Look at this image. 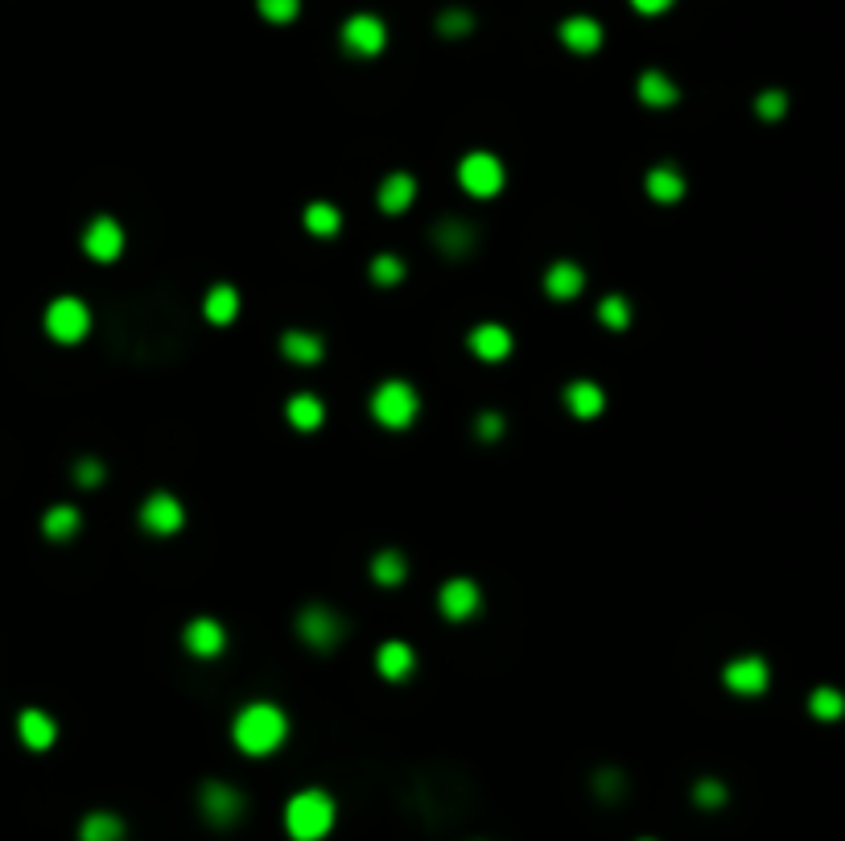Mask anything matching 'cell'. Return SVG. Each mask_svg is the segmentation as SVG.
<instances>
[{"label":"cell","mask_w":845,"mask_h":841,"mask_svg":"<svg viewBox=\"0 0 845 841\" xmlns=\"http://www.w3.org/2000/svg\"><path fill=\"white\" fill-rule=\"evenodd\" d=\"M289 738V714L277 701H248L231 718V743L244 755H273Z\"/></svg>","instance_id":"cell-1"},{"label":"cell","mask_w":845,"mask_h":841,"mask_svg":"<svg viewBox=\"0 0 845 841\" xmlns=\"http://www.w3.org/2000/svg\"><path fill=\"white\" fill-rule=\"evenodd\" d=\"M338 821V804L326 788H301L285 804V833L293 841H322Z\"/></svg>","instance_id":"cell-2"},{"label":"cell","mask_w":845,"mask_h":841,"mask_svg":"<svg viewBox=\"0 0 845 841\" xmlns=\"http://www.w3.org/2000/svg\"><path fill=\"white\" fill-rule=\"evenodd\" d=\"M367 413L371 421H376L380 429H409L421 413V392L409 384V380H384L376 384V392H371L367 400Z\"/></svg>","instance_id":"cell-3"},{"label":"cell","mask_w":845,"mask_h":841,"mask_svg":"<svg viewBox=\"0 0 845 841\" xmlns=\"http://www.w3.org/2000/svg\"><path fill=\"white\" fill-rule=\"evenodd\" d=\"M293 627H297L301 644L314 648V652H334L338 644H343V635H347L343 615H338L334 607H326V602H310V607H301Z\"/></svg>","instance_id":"cell-4"},{"label":"cell","mask_w":845,"mask_h":841,"mask_svg":"<svg viewBox=\"0 0 845 841\" xmlns=\"http://www.w3.org/2000/svg\"><path fill=\"white\" fill-rule=\"evenodd\" d=\"M244 809H248V800L240 788H231L223 780H207L198 788V813L207 825L215 829H231V825H240L244 821Z\"/></svg>","instance_id":"cell-5"},{"label":"cell","mask_w":845,"mask_h":841,"mask_svg":"<svg viewBox=\"0 0 845 841\" xmlns=\"http://www.w3.org/2000/svg\"><path fill=\"white\" fill-rule=\"evenodd\" d=\"M507 182V170H503V161L487 149H475V153H466L458 161V186L470 194V198H495Z\"/></svg>","instance_id":"cell-6"},{"label":"cell","mask_w":845,"mask_h":841,"mask_svg":"<svg viewBox=\"0 0 845 841\" xmlns=\"http://www.w3.org/2000/svg\"><path fill=\"white\" fill-rule=\"evenodd\" d=\"M91 330V310L79 297H54L46 306V334L54 343H79Z\"/></svg>","instance_id":"cell-7"},{"label":"cell","mask_w":845,"mask_h":841,"mask_svg":"<svg viewBox=\"0 0 845 841\" xmlns=\"http://www.w3.org/2000/svg\"><path fill=\"white\" fill-rule=\"evenodd\" d=\"M137 520H141V528H145L149 536H174V532L186 524V508H182L178 495L153 491V495H145Z\"/></svg>","instance_id":"cell-8"},{"label":"cell","mask_w":845,"mask_h":841,"mask_svg":"<svg viewBox=\"0 0 845 841\" xmlns=\"http://www.w3.org/2000/svg\"><path fill=\"white\" fill-rule=\"evenodd\" d=\"M479 607H483V590L470 578H450V582H442V590H437V611H442V619H450V623L475 619Z\"/></svg>","instance_id":"cell-9"},{"label":"cell","mask_w":845,"mask_h":841,"mask_svg":"<svg viewBox=\"0 0 845 841\" xmlns=\"http://www.w3.org/2000/svg\"><path fill=\"white\" fill-rule=\"evenodd\" d=\"M343 46L359 58H376L388 46V25L376 13H355L343 21Z\"/></svg>","instance_id":"cell-10"},{"label":"cell","mask_w":845,"mask_h":841,"mask_svg":"<svg viewBox=\"0 0 845 841\" xmlns=\"http://www.w3.org/2000/svg\"><path fill=\"white\" fill-rule=\"evenodd\" d=\"M83 252H87L95 264H112V260H120V252H124V227H120L112 215H95V219L83 227Z\"/></svg>","instance_id":"cell-11"},{"label":"cell","mask_w":845,"mask_h":841,"mask_svg":"<svg viewBox=\"0 0 845 841\" xmlns=\"http://www.w3.org/2000/svg\"><path fill=\"white\" fill-rule=\"evenodd\" d=\"M182 648L194 660H215L227 648V627L219 619H211V615H198V619H190L182 627Z\"/></svg>","instance_id":"cell-12"},{"label":"cell","mask_w":845,"mask_h":841,"mask_svg":"<svg viewBox=\"0 0 845 841\" xmlns=\"http://www.w3.org/2000/svg\"><path fill=\"white\" fill-rule=\"evenodd\" d=\"M516 347V334L507 330L503 322H479L475 330L466 334V351L475 355L479 363H503Z\"/></svg>","instance_id":"cell-13"},{"label":"cell","mask_w":845,"mask_h":841,"mask_svg":"<svg viewBox=\"0 0 845 841\" xmlns=\"http://www.w3.org/2000/svg\"><path fill=\"white\" fill-rule=\"evenodd\" d=\"M722 685L730 693H738V697H759L771 685V668L759 656H738V660H730L722 668Z\"/></svg>","instance_id":"cell-14"},{"label":"cell","mask_w":845,"mask_h":841,"mask_svg":"<svg viewBox=\"0 0 845 841\" xmlns=\"http://www.w3.org/2000/svg\"><path fill=\"white\" fill-rule=\"evenodd\" d=\"M417 668V652L413 644H404V639H384L376 648V672L384 681H409Z\"/></svg>","instance_id":"cell-15"},{"label":"cell","mask_w":845,"mask_h":841,"mask_svg":"<svg viewBox=\"0 0 845 841\" xmlns=\"http://www.w3.org/2000/svg\"><path fill=\"white\" fill-rule=\"evenodd\" d=\"M561 405L578 417V421H594L602 409H606V392L594 384V380H569L561 388Z\"/></svg>","instance_id":"cell-16"},{"label":"cell","mask_w":845,"mask_h":841,"mask_svg":"<svg viewBox=\"0 0 845 841\" xmlns=\"http://www.w3.org/2000/svg\"><path fill=\"white\" fill-rule=\"evenodd\" d=\"M586 289V273H582V264H573V260H553L545 268V293L553 301H573V297H582Z\"/></svg>","instance_id":"cell-17"},{"label":"cell","mask_w":845,"mask_h":841,"mask_svg":"<svg viewBox=\"0 0 845 841\" xmlns=\"http://www.w3.org/2000/svg\"><path fill=\"white\" fill-rule=\"evenodd\" d=\"M281 355L297 367H314L326 359V339L314 330H285L281 334Z\"/></svg>","instance_id":"cell-18"},{"label":"cell","mask_w":845,"mask_h":841,"mask_svg":"<svg viewBox=\"0 0 845 841\" xmlns=\"http://www.w3.org/2000/svg\"><path fill=\"white\" fill-rule=\"evenodd\" d=\"M413 198H417V178L404 174V170L388 174V178L380 182V190H376V203H380L384 215H404V211L413 207Z\"/></svg>","instance_id":"cell-19"},{"label":"cell","mask_w":845,"mask_h":841,"mask_svg":"<svg viewBox=\"0 0 845 841\" xmlns=\"http://www.w3.org/2000/svg\"><path fill=\"white\" fill-rule=\"evenodd\" d=\"M557 38H561V46L573 50V54H594V50L602 46V25H598L594 17H565V21L557 25Z\"/></svg>","instance_id":"cell-20"},{"label":"cell","mask_w":845,"mask_h":841,"mask_svg":"<svg viewBox=\"0 0 845 841\" xmlns=\"http://www.w3.org/2000/svg\"><path fill=\"white\" fill-rule=\"evenodd\" d=\"M285 421L297 429V433H314L326 425V405H322V396L314 392H297L285 400Z\"/></svg>","instance_id":"cell-21"},{"label":"cell","mask_w":845,"mask_h":841,"mask_svg":"<svg viewBox=\"0 0 845 841\" xmlns=\"http://www.w3.org/2000/svg\"><path fill=\"white\" fill-rule=\"evenodd\" d=\"M17 734L29 751H50L54 738H58V722L46 714V710H21L17 718Z\"/></svg>","instance_id":"cell-22"},{"label":"cell","mask_w":845,"mask_h":841,"mask_svg":"<svg viewBox=\"0 0 845 841\" xmlns=\"http://www.w3.org/2000/svg\"><path fill=\"white\" fill-rule=\"evenodd\" d=\"M433 244L442 248L446 256H466L470 248L479 244V231L470 227L466 219H442V223L433 227Z\"/></svg>","instance_id":"cell-23"},{"label":"cell","mask_w":845,"mask_h":841,"mask_svg":"<svg viewBox=\"0 0 845 841\" xmlns=\"http://www.w3.org/2000/svg\"><path fill=\"white\" fill-rule=\"evenodd\" d=\"M235 314H240V289L235 285H211L207 297H202V318L211 326H231Z\"/></svg>","instance_id":"cell-24"},{"label":"cell","mask_w":845,"mask_h":841,"mask_svg":"<svg viewBox=\"0 0 845 841\" xmlns=\"http://www.w3.org/2000/svg\"><path fill=\"white\" fill-rule=\"evenodd\" d=\"M635 91H639V99H644L648 108H672L676 99H681V87H676L664 71H644L639 83H635Z\"/></svg>","instance_id":"cell-25"},{"label":"cell","mask_w":845,"mask_h":841,"mask_svg":"<svg viewBox=\"0 0 845 841\" xmlns=\"http://www.w3.org/2000/svg\"><path fill=\"white\" fill-rule=\"evenodd\" d=\"M644 190L652 203H681L685 198V178L672 170V165H656V170H648L644 178Z\"/></svg>","instance_id":"cell-26"},{"label":"cell","mask_w":845,"mask_h":841,"mask_svg":"<svg viewBox=\"0 0 845 841\" xmlns=\"http://www.w3.org/2000/svg\"><path fill=\"white\" fill-rule=\"evenodd\" d=\"M79 841H128V825L116 813H87L79 821Z\"/></svg>","instance_id":"cell-27"},{"label":"cell","mask_w":845,"mask_h":841,"mask_svg":"<svg viewBox=\"0 0 845 841\" xmlns=\"http://www.w3.org/2000/svg\"><path fill=\"white\" fill-rule=\"evenodd\" d=\"M404 578H409V561H404L400 549H380L376 557H371V582L376 586H400Z\"/></svg>","instance_id":"cell-28"},{"label":"cell","mask_w":845,"mask_h":841,"mask_svg":"<svg viewBox=\"0 0 845 841\" xmlns=\"http://www.w3.org/2000/svg\"><path fill=\"white\" fill-rule=\"evenodd\" d=\"M79 524H83V516H79L75 503H54V508L42 516V532L50 536V541H71V536L79 532Z\"/></svg>","instance_id":"cell-29"},{"label":"cell","mask_w":845,"mask_h":841,"mask_svg":"<svg viewBox=\"0 0 845 841\" xmlns=\"http://www.w3.org/2000/svg\"><path fill=\"white\" fill-rule=\"evenodd\" d=\"M301 223H306V231L318 235V240H330V235L343 231V211H338L334 203H310Z\"/></svg>","instance_id":"cell-30"},{"label":"cell","mask_w":845,"mask_h":841,"mask_svg":"<svg viewBox=\"0 0 845 841\" xmlns=\"http://www.w3.org/2000/svg\"><path fill=\"white\" fill-rule=\"evenodd\" d=\"M404 273H409V268H404V260H400L396 252H380V256H371V268H367V277L376 281L380 289H396V285L404 281Z\"/></svg>","instance_id":"cell-31"},{"label":"cell","mask_w":845,"mask_h":841,"mask_svg":"<svg viewBox=\"0 0 845 841\" xmlns=\"http://www.w3.org/2000/svg\"><path fill=\"white\" fill-rule=\"evenodd\" d=\"M808 714H813L817 722H837L845 714V697L833 685H821V689H813V697H808Z\"/></svg>","instance_id":"cell-32"},{"label":"cell","mask_w":845,"mask_h":841,"mask_svg":"<svg viewBox=\"0 0 845 841\" xmlns=\"http://www.w3.org/2000/svg\"><path fill=\"white\" fill-rule=\"evenodd\" d=\"M598 322L606 330H627L631 326V301L623 293H611V297H602L598 301Z\"/></svg>","instance_id":"cell-33"},{"label":"cell","mask_w":845,"mask_h":841,"mask_svg":"<svg viewBox=\"0 0 845 841\" xmlns=\"http://www.w3.org/2000/svg\"><path fill=\"white\" fill-rule=\"evenodd\" d=\"M104 479H108V466L99 462V458L83 454V458L75 462V487H83V491H95V487H104Z\"/></svg>","instance_id":"cell-34"},{"label":"cell","mask_w":845,"mask_h":841,"mask_svg":"<svg viewBox=\"0 0 845 841\" xmlns=\"http://www.w3.org/2000/svg\"><path fill=\"white\" fill-rule=\"evenodd\" d=\"M256 9L264 21H273V25H289L297 13H301V0H256Z\"/></svg>","instance_id":"cell-35"},{"label":"cell","mask_w":845,"mask_h":841,"mask_svg":"<svg viewBox=\"0 0 845 841\" xmlns=\"http://www.w3.org/2000/svg\"><path fill=\"white\" fill-rule=\"evenodd\" d=\"M693 804H697V809H722V804H726V784L722 780H697L693 784Z\"/></svg>","instance_id":"cell-36"},{"label":"cell","mask_w":845,"mask_h":841,"mask_svg":"<svg viewBox=\"0 0 845 841\" xmlns=\"http://www.w3.org/2000/svg\"><path fill=\"white\" fill-rule=\"evenodd\" d=\"M470 25H475V17H470L466 9H446L442 17H437V29H442L446 38H462V33H470Z\"/></svg>","instance_id":"cell-37"},{"label":"cell","mask_w":845,"mask_h":841,"mask_svg":"<svg viewBox=\"0 0 845 841\" xmlns=\"http://www.w3.org/2000/svg\"><path fill=\"white\" fill-rule=\"evenodd\" d=\"M755 112H759L763 120H780V116L788 112V95H784V91H763V95L755 99Z\"/></svg>","instance_id":"cell-38"},{"label":"cell","mask_w":845,"mask_h":841,"mask_svg":"<svg viewBox=\"0 0 845 841\" xmlns=\"http://www.w3.org/2000/svg\"><path fill=\"white\" fill-rule=\"evenodd\" d=\"M594 792H598L602 800L623 796V776H619V771H598V776H594Z\"/></svg>","instance_id":"cell-39"},{"label":"cell","mask_w":845,"mask_h":841,"mask_svg":"<svg viewBox=\"0 0 845 841\" xmlns=\"http://www.w3.org/2000/svg\"><path fill=\"white\" fill-rule=\"evenodd\" d=\"M475 433L483 437V442H495V437L503 433V417L499 413H479L475 417Z\"/></svg>","instance_id":"cell-40"},{"label":"cell","mask_w":845,"mask_h":841,"mask_svg":"<svg viewBox=\"0 0 845 841\" xmlns=\"http://www.w3.org/2000/svg\"><path fill=\"white\" fill-rule=\"evenodd\" d=\"M631 5H635L639 13H648V17H652V13H664V9L672 5V0H631Z\"/></svg>","instance_id":"cell-41"},{"label":"cell","mask_w":845,"mask_h":841,"mask_svg":"<svg viewBox=\"0 0 845 841\" xmlns=\"http://www.w3.org/2000/svg\"><path fill=\"white\" fill-rule=\"evenodd\" d=\"M639 841H656V837H639Z\"/></svg>","instance_id":"cell-42"}]
</instances>
